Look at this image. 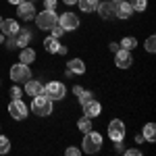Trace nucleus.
I'll return each mask as SVG.
<instances>
[{"instance_id": "nucleus-1", "label": "nucleus", "mask_w": 156, "mask_h": 156, "mask_svg": "<svg viewBox=\"0 0 156 156\" xmlns=\"http://www.w3.org/2000/svg\"><path fill=\"white\" fill-rule=\"evenodd\" d=\"M29 110H31L36 117H42V119H44V117H50V115H52L54 106H52V100H50L46 94H40V96H34Z\"/></svg>"}, {"instance_id": "nucleus-2", "label": "nucleus", "mask_w": 156, "mask_h": 156, "mask_svg": "<svg viewBox=\"0 0 156 156\" xmlns=\"http://www.w3.org/2000/svg\"><path fill=\"white\" fill-rule=\"evenodd\" d=\"M102 135L98 131H87L83 133V140H81V150H83L85 154H96V152H100L102 150Z\"/></svg>"}, {"instance_id": "nucleus-3", "label": "nucleus", "mask_w": 156, "mask_h": 156, "mask_svg": "<svg viewBox=\"0 0 156 156\" xmlns=\"http://www.w3.org/2000/svg\"><path fill=\"white\" fill-rule=\"evenodd\" d=\"M9 77H11L12 83H25L27 79H31V69H29V65H25V62L11 65V69H9Z\"/></svg>"}, {"instance_id": "nucleus-4", "label": "nucleus", "mask_w": 156, "mask_h": 156, "mask_svg": "<svg viewBox=\"0 0 156 156\" xmlns=\"http://www.w3.org/2000/svg\"><path fill=\"white\" fill-rule=\"evenodd\" d=\"M106 133L110 137V142H123L125 140V133H127V127L121 119H110L106 125Z\"/></svg>"}, {"instance_id": "nucleus-5", "label": "nucleus", "mask_w": 156, "mask_h": 156, "mask_svg": "<svg viewBox=\"0 0 156 156\" xmlns=\"http://www.w3.org/2000/svg\"><path fill=\"white\" fill-rule=\"evenodd\" d=\"M34 21H36L37 29H48V31H50L52 25L58 23V15H56V11H46V9H44L42 12H37V15H36Z\"/></svg>"}, {"instance_id": "nucleus-6", "label": "nucleus", "mask_w": 156, "mask_h": 156, "mask_svg": "<svg viewBox=\"0 0 156 156\" xmlns=\"http://www.w3.org/2000/svg\"><path fill=\"white\" fill-rule=\"evenodd\" d=\"M9 115H11V119H15V121H25L27 119L29 108H27V104L23 102V98H17V100H11V102H9Z\"/></svg>"}, {"instance_id": "nucleus-7", "label": "nucleus", "mask_w": 156, "mask_h": 156, "mask_svg": "<svg viewBox=\"0 0 156 156\" xmlns=\"http://www.w3.org/2000/svg\"><path fill=\"white\" fill-rule=\"evenodd\" d=\"M44 94H46L52 102H54V100H62V98L67 96V87H65L62 81L52 79V81H48V83L44 85Z\"/></svg>"}, {"instance_id": "nucleus-8", "label": "nucleus", "mask_w": 156, "mask_h": 156, "mask_svg": "<svg viewBox=\"0 0 156 156\" xmlns=\"http://www.w3.org/2000/svg\"><path fill=\"white\" fill-rule=\"evenodd\" d=\"M58 25L65 29V31H77L79 29V17H77V12H71V11H65L62 15L58 17Z\"/></svg>"}, {"instance_id": "nucleus-9", "label": "nucleus", "mask_w": 156, "mask_h": 156, "mask_svg": "<svg viewBox=\"0 0 156 156\" xmlns=\"http://www.w3.org/2000/svg\"><path fill=\"white\" fill-rule=\"evenodd\" d=\"M36 2H29V0H23V2H19L17 4V17L21 19V21H34L36 19Z\"/></svg>"}, {"instance_id": "nucleus-10", "label": "nucleus", "mask_w": 156, "mask_h": 156, "mask_svg": "<svg viewBox=\"0 0 156 156\" xmlns=\"http://www.w3.org/2000/svg\"><path fill=\"white\" fill-rule=\"evenodd\" d=\"M115 6H117V4H115L112 0H104V2L100 0V2H98L96 12L100 15V19H104V21H112V19H115Z\"/></svg>"}, {"instance_id": "nucleus-11", "label": "nucleus", "mask_w": 156, "mask_h": 156, "mask_svg": "<svg viewBox=\"0 0 156 156\" xmlns=\"http://www.w3.org/2000/svg\"><path fill=\"white\" fill-rule=\"evenodd\" d=\"M115 65H117L119 69H129L133 65L131 50H123V48L117 50V52H115Z\"/></svg>"}, {"instance_id": "nucleus-12", "label": "nucleus", "mask_w": 156, "mask_h": 156, "mask_svg": "<svg viewBox=\"0 0 156 156\" xmlns=\"http://www.w3.org/2000/svg\"><path fill=\"white\" fill-rule=\"evenodd\" d=\"M133 12L135 11H133V6L127 2V0H123V2H119V4L115 6V17L121 19V21H129V19L133 17Z\"/></svg>"}, {"instance_id": "nucleus-13", "label": "nucleus", "mask_w": 156, "mask_h": 156, "mask_svg": "<svg viewBox=\"0 0 156 156\" xmlns=\"http://www.w3.org/2000/svg\"><path fill=\"white\" fill-rule=\"evenodd\" d=\"M23 94L27 96H40V94H44V83L42 81H37V79H27L25 81V87H23Z\"/></svg>"}, {"instance_id": "nucleus-14", "label": "nucleus", "mask_w": 156, "mask_h": 156, "mask_svg": "<svg viewBox=\"0 0 156 156\" xmlns=\"http://www.w3.org/2000/svg\"><path fill=\"white\" fill-rule=\"evenodd\" d=\"M67 75H85V62L81 58H69L67 60Z\"/></svg>"}, {"instance_id": "nucleus-15", "label": "nucleus", "mask_w": 156, "mask_h": 156, "mask_svg": "<svg viewBox=\"0 0 156 156\" xmlns=\"http://www.w3.org/2000/svg\"><path fill=\"white\" fill-rule=\"evenodd\" d=\"M81 108H83V115L85 117H90V119H94V117H100V112H102V104L98 102V100H90V102H85V104H81Z\"/></svg>"}, {"instance_id": "nucleus-16", "label": "nucleus", "mask_w": 156, "mask_h": 156, "mask_svg": "<svg viewBox=\"0 0 156 156\" xmlns=\"http://www.w3.org/2000/svg\"><path fill=\"white\" fill-rule=\"evenodd\" d=\"M19 29H21V25H19L17 19H2L0 31H2L4 36H17V34H19Z\"/></svg>"}, {"instance_id": "nucleus-17", "label": "nucleus", "mask_w": 156, "mask_h": 156, "mask_svg": "<svg viewBox=\"0 0 156 156\" xmlns=\"http://www.w3.org/2000/svg\"><path fill=\"white\" fill-rule=\"evenodd\" d=\"M17 40V48H25V46H29V42L34 40V34L29 31V29H19V34L15 36Z\"/></svg>"}, {"instance_id": "nucleus-18", "label": "nucleus", "mask_w": 156, "mask_h": 156, "mask_svg": "<svg viewBox=\"0 0 156 156\" xmlns=\"http://www.w3.org/2000/svg\"><path fill=\"white\" fill-rule=\"evenodd\" d=\"M36 50L31 48V46H25L21 48V54H19V62H25V65H31L34 60H36Z\"/></svg>"}, {"instance_id": "nucleus-19", "label": "nucleus", "mask_w": 156, "mask_h": 156, "mask_svg": "<svg viewBox=\"0 0 156 156\" xmlns=\"http://www.w3.org/2000/svg\"><path fill=\"white\" fill-rule=\"evenodd\" d=\"M58 46H60L58 37H54V36H48L46 40H44V50H46L48 54H56V50H58Z\"/></svg>"}, {"instance_id": "nucleus-20", "label": "nucleus", "mask_w": 156, "mask_h": 156, "mask_svg": "<svg viewBox=\"0 0 156 156\" xmlns=\"http://www.w3.org/2000/svg\"><path fill=\"white\" fill-rule=\"evenodd\" d=\"M92 121L94 119H90V117H79V119H77V129H79V131L81 133H87V131H92V129H94V123H92Z\"/></svg>"}, {"instance_id": "nucleus-21", "label": "nucleus", "mask_w": 156, "mask_h": 156, "mask_svg": "<svg viewBox=\"0 0 156 156\" xmlns=\"http://www.w3.org/2000/svg\"><path fill=\"white\" fill-rule=\"evenodd\" d=\"M142 135H144L146 142H154L156 140V125L154 123H146L144 129H142Z\"/></svg>"}, {"instance_id": "nucleus-22", "label": "nucleus", "mask_w": 156, "mask_h": 156, "mask_svg": "<svg viewBox=\"0 0 156 156\" xmlns=\"http://www.w3.org/2000/svg\"><path fill=\"white\" fill-rule=\"evenodd\" d=\"M98 2H100V0H77L81 12H94L98 9Z\"/></svg>"}, {"instance_id": "nucleus-23", "label": "nucleus", "mask_w": 156, "mask_h": 156, "mask_svg": "<svg viewBox=\"0 0 156 156\" xmlns=\"http://www.w3.org/2000/svg\"><path fill=\"white\" fill-rule=\"evenodd\" d=\"M119 46H121L123 50H135V48H137V40H135L133 36H125L123 40H121Z\"/></svg>"}, {"instance_id": "nucleus-24", "label": "nucleus", "mask_w": 156, "mask_h": 156, "mask_svg": "<svg viewBox=\"0 0 156 156\" xmlns=\"http://www.w3.org/2000/svg\"><path fill=\"white\" fill-rule=\"evenodd\" d=\"M127 2L133 6L135 12H144L146 9H148V0H127Z\"/></svg>"}, {"instance_id": "nucleus-25", "label": "nucleus", "mask_w": 156, "mask_h": 156, "mask_svg": "<svg viewBox=\"0 0 156 156\" xmlns=\"http://www.w3.org/2000/svg\"><path fill=\"white\" fill-rule=\"evenodd\" d=\"M11 152V137L0 133V154H9Z\"/></svg>"}, {"instance_id": "nucleus-26", "label": "nucleus", "mask_w": 156, "mask_h": 156, "mask_svg": "<svg viewBox=\"0 0 156 156\" xmlns=\"http://www.w3.org/2000/svg\"><path fill=\"white\" fill-rule=\"evenodd\" d=\"M9 94H11V100H17V98H23V87H21L19 83H15V85L11 87V90H9Z\"/></svg>"}, {"instance_id": "nucleus-27", "label": "nucleus", "mask_w": 156, "mask_h": 156, "mask_svg": "<svg viewBox=\"0 0 156 156\" xmlns=\"http://www.w3.org/2000/svg\"><path fill=\"white\" fill-rule=\"evenodd\" d=\"M144 48H146V52H148V54H154V52H156V37L154 36H150L148 40H146Z\"/></svg>"}, {"instance_id": "nucleus-28", "label": "nucleus", "mask_w": 156, "mask_h": 156, "mask_svg": "<svg viewBox=\"0 0 156 156\" xmlns=\"http://www.w3.org/2000/svg\"><path fill=\"white\" fill-rule=\"evenodd\" d=\"M92 98H94V94H92L90 90H83V92L77 96V100H79V104H85V102H90Z\"/></svg>"}, {"instance_id": "nucleus-29", "label": "nucleus", "mask_w": 156, "mask_h": 156, "mask_svg": "<svg viewBox=\"0 0 156 156\" xmlns=\"http://www.w3.org/2000/svg\"><path fill=\"white\" fill-rule=\"evenodd\" d=\"M50 31H52V36H54V37H58V40H60L62 36H65V29H62V27H60L58 23H54V25H52V29H50Z\"/></svg>"}, {"instance_id": "nucleus-30", "label": "nucleus", "mask_w": 156, "mask_h": 156, "mask_svg": "<svg viewBox=\"0 0 156 156\" xmlns=\"http://www.w3.org/2000/svg\"><path fill=\"white\" fill-rule=\"evenodd\" d=\"M4 46H6L9 50L17 48V40H15V36H6V37H4Z\"/></svg>"}, {"instance_id": "nucleus-31", "label": "nucleus", "mask_w": 156, "mask_h": 156, "mask_svg": "<svg viewBox=\"0 0 156 156\" xmlns=\"http://www.w3.org/2000/svg\"><path fill=\"white\" fill-rule=\"evenodd\" d=\"M58 6V0H44V9L46 11H56Z\"/></svg>"}, {"instance_id": "nucleus-32", "label": "nucleus", "mask_w": 156, "mask_h": 156, "mask_svg": "<svg viewBox=\"0 0 156 156\" xmlns=\"http://www.w3.org/2000/svg\"><path fill=\"white\" fill-rule=\"evenodd\" d=\"M65 154H67V156H79V154H81V150H79L77 146H69V148L65 150Z\"/></svg>"}, {"instance_id": "nucleus-33", "label": "nucleus", "mask_w": 156, "mask_h": 156, "mask_svg": "<svg viewBox=\"0 0 156 156\" xmlns=\"http://www.w3.org/2000/svg\"><path fill=\"white\" fill-rule=\"evenodd\" d=\"M125 156H142V152L137 148H129V150H125Z\"/></svg>"}, {"instance_id": "nucleus-34", "label": "nucleus", "mask_w": 156, "mask_h": 156, "mask_svg": "<svg viewBox=\"0 0 156 156\" xmlns=\"http://www.w3.org/2000/svg\"><path fill=\"white\" fill-rule=\"evenodd\" d=\"M81 92H83V87H81V85H73V94H75V98L79 96Z\"/></svg>"}, {"instance_id": "nucleus-35", "label": "nucleus", "mask_w": 156, "mask_h": 156, "mask_svg": "<svg viewBox=\"0 0 156 156\" xmlns=\"http://www.w3.org/2000/svg\"><path fill=\"white\" fill-rule=\"evenodd\" d=\"M119 48H121V46H119V44H115V42H110V44H108V50H110V52H117Z\"/></svg>"}, {"instance_id": "nucleus-36", "label": "nucleus", "mask_w": 156, "mask_h": 156, "mask_svg": "<svg viewBox=\"0 0 156 156\" xmlns=\"http://www.w3.org/2000/svg\"><path fill=\"white\" fill-rule=\"evenodd\" d=\"M146 140H144V135H142V133H137V135H135V144H144Z\"/></svg>"}, {"instance_id": "nucleus-37", "label": "nucleus", "mask_w": 156, "mask_h": 156, "mask_svg": "<svg viewBox=\"0 0 156 156\" xmlns=\"http://www.w3.org/2000/svg\"><path fill=\"white\" fill-rule=\"evenodd\" d=\"M56 54H67V46H62V44H60L58 50H56Z\"/></svg>"}, {"instance_id": "nucleus-38", "label": "nucleus", "mask_w": 156, "mask_h": 156, "mask_svg": "<svg viewBox=\"0 0 156 156\" xmlns=\"http://www.w3.org/2000/svg\"><path fill=\"white\" fill-rule=\"evenodd\" d=\"M62 2H65L67 6H73V4H77V0H62Z\"/></svg>"}, {"instance_id": "nucleus-39", "label": "nucleus", "mask_w": 156, "mask_h": 156, "mask_svg": "<svg viewBox=\"0 0 156 156\" xmlns=\"http://www.w3.org/2000/svg\"><path fill=\"white\" fill-rule=\"evenodd\" d=\"M19 2H23V0H9V4H12V6H17Z\"/></svg>"}, {"instance_id": "nucleus-40", "label": "nucleus", "mask_w": 156, "mask_h": 156, "mask_svg": "<svg viewBox=\"0 0 156 156\" xmlns=\"http://www.w3.org/2000/svg\"><path fill=\"white\" fill-rule=\"evenodd\" d=\"M4 37H6V36H4V34L0 31V44H4Z\"/></svg>"}, {"instance_id": "nucleus-41", "label": "nucleus", "mask_w": 156, "mask_h": 156, "mask_svg": "<svg viewBox=\"0 0 156 156\" xmlns=\"http://www.w3.org/2000/svg\"><path fill=\"white\" fill-rule=\"evenodd\" d=\"M112 2H115V4H119V2H123V0H112Z\"/></svg>"}, {"instance_id": "nucleus-42", "label": "nucleus", "mask_w": 156, "mask_h": 156, "mask_svg": "<svg viewBox=\"0 0 156 156\" xmlns=\"http://www.w3.org/2000/svg\"><path fill=\"white\" fill-rule=\"evenodd\" d=\"M0 25H2V15H0Z\"/></svg>"}, {"instance_id": "nucleus-43", "label": "nucleus", "mask_w": 156, "mask_h": 156, "mask_svg": "<svg viewBox=\"0 0 156 156\" xmlns=\"http://www.w3.org/2000/svg\"><path fill=\"white\" fill-rule=\"evenodd\" d=\"M29 2H36V0H29Z\"/></svg>"}]
</instances>
